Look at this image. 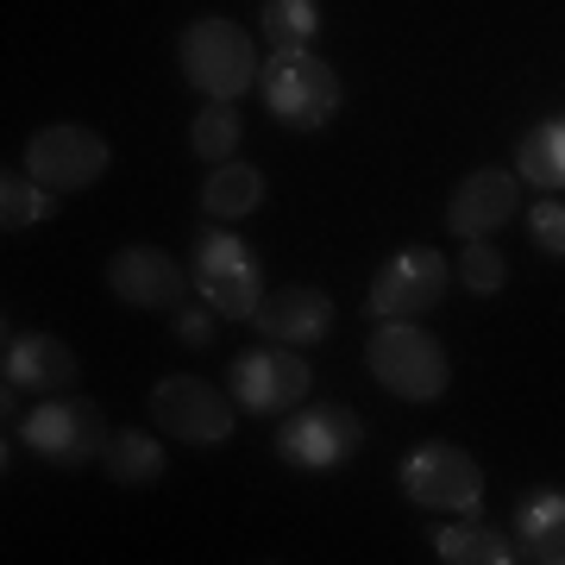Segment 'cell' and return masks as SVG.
Wrapping results in <instances>:
<instances>
[{
  "label": "cell",
  "mask_w": 565,
  "mask_h": 565,
  "mask_svg": "<svg viewBox=\"0 0 565 565\" xmlns=\"http://www.w3.org/2000/svg\"><path fill=\"white\" fill-rule=\"evenodd\" d=\"M182 76L195 82L207 102H233L258 76V51L233 20H195L182 32Z\"/></svg>",
  "instance_id": "1"
},
{
  "label": "cell",
  "mask_w": 565,
  "mask_h": 565,
  "mask_svg": "<svg viewBox=\"0 0 565 565\" xmlns=\"http://www.w3.org/2000/svg\"><path fill=\"white\" fill-rule=\"evenodd\" d=\"M371 371L377 384L408 396V403H434L446 390V352L434 333H422L415 321H384L371 340Z\"/></svg>",
  "instance_id": "2"
},
{
  "label": "cell",
  "mask_w": 565,
  "mask_h": 565,
  "mask_svg": "<svg viewBox=\"0 0 565 565\" xmlns=\"http://www.w3.org/2000/svg\"><path fill=\"white\" fill-rule=\"evenodd\" d=\"M264 102H270V114H277L282 126L315 132V126H327L333 107H340V76H333L321 57H308V51H277L270 70H264Z\"/></svg>",
  "instance_id": "3"
},
{
  "label": "cell",
  "mask_w": 565,
  "mask_h": 565,
  "mask_svg": "<svg viewBox=\"0 0 565 565\" xmlns=\"http://www.w3.org/2000/svg\"><path fill=\"white\" fill-rule=\"evenodd\" d=\"M403 490L422 509H465L471 515V509L484 503V471L465 452H452V446H422L403 465Z\"/></svg>",
  "instance_id": "4"
},
{
  "label": "cell",
  "mask_w": 565,
  "mask_h": 565,
  "mask_svg": "<svg viewBox=\"0 0 565 565\" xmlns=\"http://www.w3.org/2000/svg\"><path fill=\"white\" fill-rule=\"evenodd\" d=\"M25 163L44 189H88L107 170V139L88 126H44L39 139L25 145Z\"/></svg>",
  "instance_id": "5"
},
{
  "label": "cell",
  "mask_w": 565,
  "mask_h": 565,
  "mask_svg": "<svg viewBox=\"0 0 565 565\" xmlns=\"http://www.w3.org/2000/svg\"><path fill=\"white\" fill-rule=\"evenodd\" d=\"M195 289H202V302L214 315H226V321H252L258 315V270H252L239 239L195 245Z\"/></svg>",
  "instance_id": "6"
},
{
  "label": "cell",
  "mask_w": 565,
  "mask_h": 565,
  "mask_svg": "<svg viewBox=\"0 0 565 565\" xmlns=\"http://www.w3.org/2000/svg\"><path fill=\"white\" fill-rule=\"evenodd\" d=\"M151 408H158L163 434H177V440H189V446H207V440H226V434H233L226 396L214 384H202V377H163V384L151 390Z\"/></svg>",
  "instance_id": "7"
},
{
  "label": "cell",
  "mask_w": 565,
  "mask_h": 565,
  "mask_svg": "<svg viewBox=\"0 0 565 565\" xmlns=\"http://www.w3.org/2000/svg\"><path fill=\"white\" fill-rule=\"evenodd\" d=\"M440 296H446V264H440V252H427V245L396 252V258L371 277V308H377L384 321H408V315L434 308Z\"/></svg>",
  "instance_id": "8"
},
{
  "label": "cell",
  "mask_w": 565,
  "mask_h": 565,
  "mask_svg": "<svg viewBox=\"0 0 565 565\" xmlns=\"http://www.w3.org/2000/svg\"><path fill=\"white\" fill-rule=\"evenodd\" d=\"M25 446L44 452L51 465H82L107 452V427L88 403H44L32 422H25Z\"/></svg>",
  "instance_id": "9"
},
{
  "label": "cell",
  "mask_w": 565,
  "mask_h": 565,
  "mask_svg": "<svg viewBox=\"0 0 565 565\" xmlns=\"http://www.w3.org/2000/svg\"><path fill=\"white\" fill-rule=\"evenodd\" d=\"M233 396H239L252 415H277V408L302 403L308 396V364L296 359V352H277V340H270V352H245L239 364H233Z\"/></svg>",
  "instance_id": "10"
},
{
  "label": "cell",
  "mask_w": 565,
  "mask_h": 565,
  "mask_svg": "<svg viewBox=\"0 0 565 565\" xmlns=\"http://www.w3.org/2000/svg\"><path fill=\"white\" fill-rule=\"evenodd\" d=\"M277 452L289 465H308V471H327L340 465L345 452H359V415L352 408H308L277 434Z\"/></svg>",
  "instance_id": "11"
},
{
  "label": "cell",
  "mask_w": 565,
  "mask_h": 565,
  "mask_svg": "<svg viewBox=\"0 0 565 565\" xmlns=\"http://www.w3.org/2000/svg\"><path fill=\"white\" fill-rule=\"evenodd\" d=\"M107 282L132 308H177V296H182V270L163 252H151V245H126L114 258V270H107Z\"/></svg>",
  "instance_id": "12"
},
{
  "label": "cell",
  "mask_w": 565,
  "mask_h": 565,
  "mask_svg": "<svg viewBox=\"0 0 565 565\" xmlns=\"http://www.w3.org/2000/svg\"><path fill=\"white\" fill-rule=\"evenodd\" d=\"M252 321L264 327V340H277V345H315L333 327V302H327L321 289H302L296 282V289H277Z\"/></svg>",
  "instance_id": "13"
},
{
  "label": "cell",
  "mask_w": 565,
  "mask_h": 565,
  "mask_svg": "<svg viewBox=\"0 0 565 565\" xmlns=\"http://www.w3.org/2000/svg\"><path fill=\"white\" fill-rule=\"evenodd\" d=\"M509 214H515V177H509V170H471V177L459 182L452 207H446L452 233H465V239H478V233H490V226H503Z\"/></svg>",
  "instance_id": "14"
},
{
  "label": "cell",
  "mask_w": 565,
  "mask_h": 565,
  "mask_svg": "<svg viewBox=\"0 0 565 565\" xmlns=\"http://www.w3.org/2000/svg\"><path fill=\"white\" fill-rule=\"evenodd\" d=\"M7 384L32 390V396H63V390L76 384V359L51 333H25V340L7 345Z\"/></svg>",
  "instance_id": "15"
},
{
  "label": "cell",
  "mask_w": 565,
  "mask_h": 565,
  "mask_svg": "<svg viewBox=\"0 0 565 565\" xmlns=\"http://www.w3.org/2000/svg\"><path fill=\"white\" fill-rule=\"evenodd\" d=\"M515 534H522L527 559L565 565V497H553V490L527 497V509H522V522H515Z\"/></svg>",
  "instance_id": "16"
},
{
  "label": "cell",
  "mask_w": 565,
  "mask_h": 565,
  "mask_svg": "<svg viewBox=\"0 0 565 565\" xmlns=\"http://www.w3.org/2000/svg\"><path fill=\"white\" fill-rule=\"evenodd\" d=\"M264 202V177L252 170V163H214V177H207L202 189V207L207 214H226V221H239V214H252V207Z\"/></svg>",
  "instance_id": "17"
},
{
  "label": "cell",
  "mask_w": 565,
  "mask_h": 565,
  "mask_svg": "<svg viewBox=\"0 0 565 565\" xmlns=\"http://www.w3.org/2000/svg\"><path fill=\"white\" fill-rule=\"evenodd\" d=\"M522 177L541 189H565V120H546L522 139Z\"/></svg>",
  "instance_id": "18"
},
{
  "label": "cell",
  "mask_w": 565,
  "mask_h": 565,
  "mask_svg": "<svg viewBox=\"0 0 565 565\" xmlns=\"http://www.w3.org/2000/svg\"><path fill=\"white\" fill-rule=\"evenodd\" d=\"M434 546H440L446 565H509V559H515L509 541H503V534H490V527H440Z\"/></svg>",
  "instance_id": "19"
},
{
  "label": "cell",
  "mask_w": 565,
  "mask_h": 565,
  "mask_svg": "<svg viewBox=\"0 0 565 565\" xmlns=\"http://www.w3.org/2000/svg\"><path fill=\"white\" fill-rule=\"evenodd\" d=\"M315 32H321L315 0H270L264 7V39H270V51H302Z\"/></svg>",
  "instance_id": "20"
},
{
  "label": "cell",
  "mask_w": 565,
  "mask_h": 565,
  "mask_svg": "<svg viewBox=\"0 0 565 565\" xmlns=\"http://www.w3.org/2000/svg\"><path fill=\"white\" fill-rule=\"evenodd\" d=\"M107 465H114V478H120V484H151V478L163 471V446L151 440V434H114Z\"/></svg>",
  "instance_id": "21"
},
{
  "label": "cell",
  "mask_w": 565,
  "mask_h": 565,
  "mask_svg": "<svg viewBox=\"0 0 565 565\" xmlns=\"http://www.w3.org/2000/svg\"><path fill=\"white\" fill-rule=\"evenodd\" d=\"M239 145V114L226 102H207L202 120H195V151H202L207 163H226V151Z\"/></svg>",
  "instance_id": "22"
},
{
  "label": "cell",
  "mask_w": 565,
  "mask_h": 565,
  "mask_svg": "<svg viewBox=\"0 0 565 565\" xmlns=\"http://www.w3.org/2000/svg\"><path fill=\"white\" fill-rule=\"evenodd\" d=\"M44 214H51V202H44L32 182H20V177L0 182V226H7V233H20V226L44 221Z\"/></svg>",
  "instance_id": "23"
},
{
  "label": "cell",
  "mask_w": 565,
  "mask_h": 565,
  "mask_svg": "<svg viewBox=\"0 0 565 565\" xmlns=\"http://www.w3.org/2000/svg\"><path fill=\"white\" fill-rule=\"evenodd\" d=\"M527 226H534V245H541V252L565 258V202H541L527 214Z\"/></svg>",
  "instance_id": "24"
},
{
  "label": "cell",
  "mask_w": 565,
  "mask_h": 565,
  "mask_svg": "<svg viewBox=\"0 0 565 565\" xmlns=\"http://www.w3.org/2000/svg\"><path fill=\"white\" fill-rule=\"evenodd\" d=\"M465 282H471V289H503V258H497V252H490V245H465Z\"/></svg>",
  "instance_id": "25"
},
{
  "label": "cell",
  "mask_w": 565,
  "mask_h": 565,
  "mask_svg": "<svg viewBox=\"0 0 565 565\" xmlns=\"http://www.w3.org/2000/svg\"><path fill=\"white\" fill-rule=\"evenodd\" d=\"M207 327H214V321H207L202 308H195V315H182V321H177V333H182L189 345H202V340H207Z\"/></svg>",
  "instance_id": "26"
}]
</instances>
